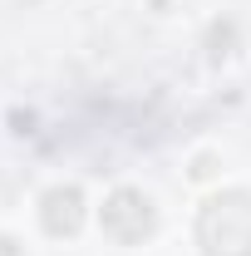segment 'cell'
<instances>
[{
    "label": "cell",
    "mask_w": 251,
    "mask_h": 256,
    "mask_svg": "<svg viewBox=\"0 0 251 256\" xmlns=\"http://www.w3.org/2000/svg\"><path fill=\"white\" fill-rule=\"evenodd\" d=\"M197 242L207 256H251V192L232 188L197 212Z\"/></svg>",
    "instance_id": "obj_1"
},
{
    "label": "cell",
    "mask_w": 251,
    "mask_h": 256,
    "mask_svg": "<svg viewBox=\"0 0 251 256\" xmlns=\"http://www.w3.org/2000/svg\"><path fill=\"white\" fill-rule=\"evenodd\" d=\"M104 232H108L114 242H124V246H133V242H148V236L158 232V212H153V202H148L138 188H118L108 202H104Z\"/></svg>",
    "instance_id": "obj_2"
},
{
    "label": "cell",
    "mask_w": 251,
    "mask_h": 256,
    "mask_svg": "<svg viewBox=\"0 0 251 256\" xmlns=\"http://www.w3.org/2000/svg\"><path fill=\"white\" fill-rule=\"evenodd\" d=\"M40 226L50 232V236H74L79 226H84V192L60 182V188H50L40 197Z\"/></svg>",
    "instance_id": "obj_3"
},
{
    "label": "cell",
    "mask_w": 251,
    "mask_h": 256,
    "mask_svg": "<svg viewBox=\"0 0 251 256\" xmlns=\"http://www.w3.org/2000/svg\"><path fill=\"white\" fill-rule=\"evenodd\" d=\"M207 40H212V60H222V54H226V44H232V25H212Z\"/></svg>",
    "instance_id": "obj_4"
},
{
    "label": "cell",
    "mask_w": 251,
    "mask_h": 256,
    "mask_svg": "<svg viewBox=\"0 0 251 256\" xmlns=\"http://www.w3.org/2000/svg\"><path fill=\"white\" fill-rule=\"evenodd\" d=\"M0 256H25V246H20L15 236H0Z\"/></svg>",
    "instance_id": "obj_5"
}]
</instances>
